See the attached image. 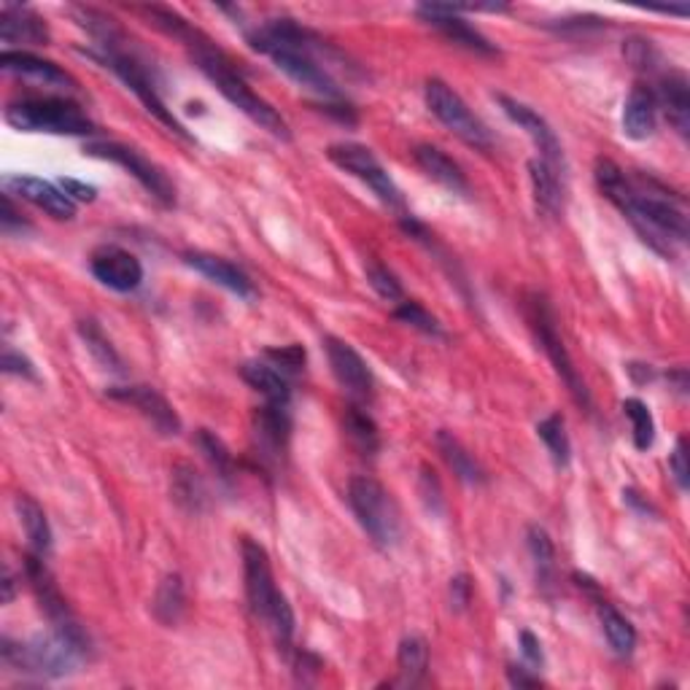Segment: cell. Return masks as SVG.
Returning a JSON list of instances; mask_svg holds the SVG:
<instances>
[{
	"label": "cell",
	"instance_id": "obj_1",
	"mask_svg": "<svg viewBox=\"0 0 690 690\" xmlns=\"http://www.w3.org/2000/svg\"><path fill=\"white\" fill-rule=\"evenodd\" d=\"M249 43L256 52L267 54L278 71H284L291 81L305 87L308 92L318 95L324 103H338L343 100L338 81L333 73L322 65L318 54L324 52L322 38L313 36L311 30L300 27L291 20H273L262 25L260 30L249 33Z\"/></svg>",
	"mask_w": 690,
	"mask_h": 690
},
{
	"label": "cell",
	"instance_id": "obj_2",
	"mask_svg": "<svg viewBox=\"0 0 690 690\" xmlns=\"http://www.w3.org/2000/svg\"><path fill=\"white\" fill-rule=\"evenodd\" d=\"M181 41L184 47L189 49L195 63H198V68L211 78L213 87H216L235 109L243 111L254 125H260L262 130L271 133L273 138L291 140L289 122H286L265 98H260V95L249 87V81L240 76V71L235 68V63L229 60L227 52H222V49H218L205 33H200L198 27H189L181 36Z\"/></svg>",
	"mask_w": 690,
	"mask_h": 690
},
{
	"label": "cell",
	"instance_id": "obj_3",
	"mask_svg": "<svg viewBox=\"0 0 690 690\" xmlns=\"http://www.w3.org/2000/svg\"><path fill=\"white\" fill-rule=\"evenodd\" d=\"M243 577H246V602H249L251 613L262 618L271 626L273 637H276L278 648H289L291 637H294V610H291L286 593L276 586L273 577L271 555L260 542L251 537H243Z\"/></svg>",
	"mask_w": 690,
	"mask_h": 690
},
{
	"label": "cell",
	"instance_id": "obj_4",
	"mask_svg": "<svg viewBox=\"0 0 690 690\" xmlns=\"http://www.w3.org/2000/svg\"><path fill=\"white\" fill-rule=\"evenodd\" d=\"M3 664L20 672H30L38 677H65L76 672V666L87 658L89 644L78 642L68 633L52 628L49 633H36L30 642L14 644L3 639Z\"/></svg>",
	"mask_w": 690,
	"mask_h": 690
},
{
	"label": "cell",
	"instance_id": "obj_5",
	"mask_svg": "<svg viewBox=\"0 0 690 690\" xmlns=\"http://www.w3.org/2000/svg\"><path fill=\"white\" fill-rule=\"evenodd\" d=\"M5 122L20 133H49V136H89L92 120L68 98H25L5 109Z\"/></svg>",
	"mask_w": 690,
	"mask_h": 690
},
{
	"label": "cell",
	"instance_id": "obj_6",
	"mask_svg": "<svg viewBox=\"0 0 690 690\" xmlns=\"http://www.w3.org/2000/svg\"><path fill=\"white\" fill-rule=\"evenodd\" d=\"M348 507L356 515L359 526L367 531L369 540L378 548H394L402 537V520L400 507L391 499L378 480L367 478V475H356L348 484Z\"/></svg>",
	"mask_w": 690,
	"mask_h": 690
},
{
	"label": "cell",
	"instance_id": "obj_7",
	"mask_svg": "<svg viewBox=\"0 0 690 690\" xmlns=\"http://www.w3.org/2000/svg\"><path fill=\"white\" fill-rule=\"evenodd\" d=\"M526 318H529L531 333L537 335L542 351L548 353L553 369L559 373V378L564 380V386L569 389V394L575 397L577 405L586 407V411H591L593 407L591 391H588L586 380H582L580 373H577V367H575V362H572L569 351H566L564 340H561L559 327H555V316H553L551 305L545 302V297L535 294L526 300Z\"/></svg>",
	"mask_w": 690,
	"mask_h": 690
},
{
	"label": "cell",
	"instance_id": "obj_8",
	"mask_svg": "<svg viewBox=\"0 0 690 690\" xmlns=\"http://www.w3.org/2000/svg\"><path fill=\"white\" fill-rule=\"evenodd\" d=\"M95 58L100 60V63L105 65V68H111L116 73V76L122 78V81L127 84V89H130L133 95L143 103V109L149 111L154 120H160L162 125L167 127L171 133H176L178 138L184 140H192V136L187 133V127L181 125V122L176 120V114H173L171 109H167V103L162 100L160 89H156V84L151 81L149 73H146L143 65L138 63L133 54H127L122 47H114V49H100V54H95Z\"/></svg>",
	"mask_w": 690,
	"mask_h": 690
},
{
	"label": "cell",
	"instance_id": "obj_9",
	"mask_svg": "<svg viewBox=\"0 0 690 690\" xmlns=\"http://www.w3.org/2000/svg\"><path fill=\"white\" fill-rule=\"evenodd\" d=\"M84 154L125 167L156 203H162L165 208L176 205V187L167 178V173L160 165H154L149 156L140 154L138 149H133V146L116 143V140H98V143H87Z\"/></svg>",
	"mask_w": 690,
	"mask_h": 690
},
{
	"label": "cell",
	"instance_id": "obj_10",
	"mask_svg": "<svg viewBox=\"0 0 690 690\" xmlns=\"http://www.w3.org/2000/svg\"><path fill=\"white\" fill-rule=\"evenodd\" d=\"M424 98L431 114H435L453 136L462 138L464 143L475 146V149H491V136H488L486 125L469 111V105L464 103L462 95H459L451 84H446L442 78H429L424 89Z\"/></svg>",
	"mask_w": 690,
	"mask_h": 690
},
{
	"label": "cell",
	"instance_id": "obj_11",
	"mask_svg": "<svg viewBox=\"0 0 690 690\" xmlns=\"http://www.w3.org/2000/svg\"><path fill=\"white\" fill-rule=\"evenodd\" d=\"M327 156L333 165L351 173V176L359 178L364 187L373 189L375 198L384 205L397 208V211L405 208V198H402L400 187H397L394 178L389 176V171L380 165V160L373 154V149H367V146L362 143H335L327 149Z\"/></svg>",
	"mask_w": 690,
	"mask_h": 690
},
{
	"label": "cell",
	"instance_id": "obj_12",
	"mask_svg": "<svg viewBox=\"0 0 690 690\" xmlns=\"http://www.w3.org/2000/svg\"><path fill=\"white\" fill-rule=\"evenodd\" d=\"M25 577H27V582H30L33 593H36L38 607H41V613L47 615L49 623H52V628H58V631L68 633V637L78 639V642L89 644L87 633H84V628L78 626L76 615L71 613L68 602H65L63 593H60L58 582H54V577L49 575L47 564H43V555H38V553L27 555V559H25Z\"/></svg>",
	"mask_w": 690,
	"mask_h": 690
},
{
	"label": "cell",
	"instance_id": "obj_13",
	"mask_svg": "<svg viewBox=\"0 0 690 690\" xmlns=\"http://www.w3.org/2000/svg\"><path fill=\"white\" fill-rule=\"evenodd\" d=\"M415 14H418L421 20H424L429 27L440 30L442 36L448 38V41H453L456 47H464L467 52L488 54V58L499 54L497 43L488 41V38L478 30V27L469 25L467 20H462V14H464L462 5L421 3L418 9H415Z\"/></svg>",
	"mask_w": 690,
	"mask_h": 690
},
{
	"label": "cell",
	"instance_id": "obj_14",
	"mask_svg": "<svg viewBox=\"0 0 690 690\" xmlns=\"http://www.w3.org/2000/svg\"><path fill=\"white\" fill-rule=\"evenodd\" d=\"M324 348H327V359H329V367H333V375L338 378V384L343 386L348 394L359 402L373 400V391H375L373 369H369V364L364 362L362 353L340 338H327L324 340Z\"/></svg>",
	"mask_w": 690,
	"mask_h": 690
},
{
	"label": "cell",
	"instance_id": "obj_15",
	"mask_svg": "<svg viewBox=\"0 0 690 690\" xmlns=\"http://www.w3.org/2000/svg\"><path fill=\"white\" fill-rule=\"evenodd\" d=\"M497 100H499V105H502L504 114H507V120L513 122V125H518L520 130L526 133V136L535 140L537 151H540V160H545L548 165L555 167V171H564L566 167L564 149H561L559 138H555L553 127L548 125V122L542 120V116L537 114L535 109H529L526 103H520V100L507 98V95H497Z\"/></svg>",
	"mask_w": 690,
	"mask_h": 690
},
{
	"label": "cell",
	"instance_id": "obj_16",
	"mask_svg": "<svg viewBox=\"0 0 690 690\" xmlns=\"http://www.w3.org/2000/svg\"><path fill=\"white\" fill-rule=\"evenodd\" d=\"M89 271L92 276L100 280L109 289L122 291H136L143 280V265L136 254H130L127 249H120V246H100V249L92 251L89 256Z\"/></svg>",
	"mask_w": 690,
	"mask_h": 690
},
{
	"label": "cell",
	"instance_id": "obj_17",
	"mask_svg": "<svg viewBox=\"0 0 690 690\" xmlns=\"http://www.w3.org/2000/svg\"><path fill=\"white\" fill-rule=\"evenodd\" d=\"M109 397L136 407L160 435L176 437L181 431V418H178L176 407L160 391L151 389V386H114V389H109Z\"/></svg>",
	"mask_w": 690,
	"mask_h": 690
},
{
	"label": "cell",
	"instance_id": "obj_18",
	"mask_svg": "<svg viewBox=\"0 0 690 690\" xmlns=\"http://www.w3.org/2000/svg\"><path fill=\"white\" fill-rule=\"evenodd\" d=\"M5 189H9V195L27 200V203L47 211L49 216L60 218V222H71L76 216V203L52 181H43L36 176H11L5 178Z\"/></svg>",
	"mask_w": 690,
	"mask_h": 690
},
{
	"label": "cell",
	"instance_id": "obj_19",
	"mask_svg": "<svg viewBox=\"0 0 690 690\" xmlns=\"http://www.w3.org/2000/svg\"><path fill=\"white\" fill-rule=\"evenodd\" d=\"M289 407L271 405V402H267L265 407H260V411L254 413V440L265 462H280V459H284L286 448H289ZM260 453H256V456H260Z\"/></svg>",
	"mask_w": 690,
	"mask_h": 690
},
{
	"label": "cell",
	"instance_id": "obj_20",
	"mask_svg": "<svg viewBox=\"0 0 690 690\" xmlns=\"http://www.w3.org/2000/svg\"><path fill=\"white\" fill-rule=\"evenodd\" d=\"M658 127V103L648 84H633L623 103V136L631 140H648Z\"/></svg>",
	"mask_w": 690,
	"mask_h": 690
},
{
	"label": "cell",
	"instance_id": "obj_21",
	"mask_svg": "<svg viewBox=\"0 0 690 690\" xmlns=\"http://www.w3.org/2000/svg\"><path fill=\"white\" fill-rule=\"evenodd\" d=\"M184 262H187L192 271H198L200 276H205L211 284L222 286V289L233 291V294L246 297V300L256 294L254 280L246 276L240 267H235L233 262L222 260V256L203 254V251H189V254H184Z\"/></svg>",
	"mask_w": 690,
	"mask_h": 690
},
{
	"label": "cell",
	"instance_id": "obj_22",
	"mask_svg": "<svg viewBox=\"0 0 690 690\" xmlns=\"http://www.w3.org/2000/svg\"><path fill=\"white\" fill-rule=\"evenodd\" d=\"M0 68L5 73H16V76L36 78V81L49 84V87H60L65 89V92H76L78 89L76 78H73L71 73H65L60 65L36 58V54L30 52H11V49H5V52L0 54Z\"/></svg>",
	"mask_w": 690,
	"mask_h": 690
},
{
	"label": "cell",
	"instance_id": "obj_23",
	"mask_svg": "<svg viewBox=\"0 0 690 690\" xmlns=\"http://www.w3.org/2000/svg\"><path fill=\"white\" fill-rule=\"evenodd\" d=\"M0 38L3 43H30V47H43L49 43V27L41 16L25 5L5 3L0 11Z\"/></svg>",
	"mask_w": 690,
	"mask_h": 690
},
{
	"label": "cell",
	"instance_id": "obj_24",
	"mask_svg": "<svg viewBox=\"0 0 690 690\" xmlns=\"http://www.w3.org/2000/svg\"><path fill=\"white\" fill-rule=\"evenodd\" d=\"M413 160L418 162L421 171L431 178L435 184L446 187L448 192L453 195H467L469 192V184L467 176H464L462 167L451 160L442 149L431 143H418L413 149Z\"/></svg>",
	"mask_w": 690,
	"mask_h": 690
},
{
	"label": "cell",
	"instance_id": "obj_25",
	"mask_svg": "<svg viewBox=\"0 0 690 690\" xmlns=\"http://www.w3.org/2000/svg\"><path fill=\"white\" fill-rule=\"evenodd\" d=\"M655 103L658 109H664L666 120L672 122L680 136H688L690 127V89H688V78L686 73L672 71L666 76H661V87L655 92Z\"/></svg>",
	"mask_w": 690,
	"mask_h": 690
},
{
	"label": "cell",
	"instance_id": "obj_26",
	"mask_svg": "<svg viewBox=\"0 0 690 690\" xmlns=\"http://www.w3.org/2000/svg\"><path fill=\"white\" fill-rule=\"evenodd\" d=\"M529 178L537 211L548 213V216H559L561 208H564V181H561V171H555L545 160L537 156V160L529 162Z\"/></svg>",
	"mask_w": 690,
	"mask_h": 690
},
{
	"label": "cell",
	"instance_id": "obj_27",
	"mask_svg": "<svg viewBox=\"0 0 690 690\" xmlns=\"http://www.w3.org/2000/svg\"><path fill=\"white\" fill-rule=\"evenodd\" d=\"M240 375H243L246 384L251 386L254 391H260L271 405H280V407H289L291 402V389H289V378L278 373L273 364L267 362H246L240 367Z\"/></svg>",
	"mask_w": 690,
	"mask_h": 690
},
{
	"label": "cell",
	"instance_id": "obj_28",
	"mask_svg": "<svg viewBox=\"0 0 690 690\" xmlns=\"http://www.w3.org/2000/svg\"><path fill=\"white\" fill-rule=\"evenodd\" d=\"M437 448H440L442 459H446L448 467L453 469V475H456L459 480H464V484L469 486L486 484V469L480 467L478 459H475L473 453L462 446V440H456L451 431H437Z\"/></svg>",
	"mask_w": 690,
	"mask_h": 690
},
{
	"label": "cell",
	"instance_id": "obj_29",
	"mask_svg": "<svg viewBox=\"0 0 690 690\" xmlns=\"http://www.w3.org/2000/svg\"><path fill=\"white\" fill-rule=\"evenodd\" d=\"M16 515H20V524L25 529L27 542H30L33 553L43 555L47 559L49 551H52V529H49L47 513H43L41 504L33 497H16Z\"/></svg>",
	"mask_w": 690,
	"mask_h": 690
},
{
	"label": "cell",
	"instance_id": "obj_30",
	"mask_svg": "<svg viewBox=\"0 0 690 690\" xmlns=\"http://www.w3.org/2000/svg\"><path fill=\"white\" fill-rule=\"evenodd\" d=\"M599 620H602V631L607 637L610 648L615 650V655L628 658L633 653V648H637V631H633L626 615H620L613 604L599 602Z\"/></svg>",
	"mask_w": 690,
	"mask_h": 690
},
{
	"label": "cell",
	"instance_id": "obj_31",
	"mask_svg": "<svg viewBox=\"0 0 690 690\" xmlns=\"http://www.w3.org/2000/svg\"><path fill=\"white\" fill-rule=\"evenodd\" d=\"M343 429L346 437L351 440V446L356 448L364 456H375L380 451V431L378 424L369 418V413H364L362 407L351 405L343 415Z\"/></svg>",
	"mask_w": 690,
	"mask_h": 690
},
{
	"label": "cell",
	"instance_id": "obj_32",
	"mask_svg": "<svg viewBox=\"0 0 690 690\" xmlns=\"http://www.w3.org/2000/svg\"><path fill=\"white\" fill-rule=\"evenodd\" d=\"M397 666H400L402 686H418L429 669V644L421 637H405L397 650Z\"/></svg>",
	"mask_w": 690,
	"mask_h": 690
},
{
	"label": "cell",
	"instance_id": "obj_33",
	"mask_svg": "<svg viewBox=\"0 0 690 690\" xmlns=\"http://www.w3.org/2000/svg\"><path fill=\"white\" fill-rule=\"evenodd\" d=\"M537 437L545 442V448H548V453H551L555 467L559 469L569 467L572 442H569V435H566L564 415L553 413V415H548V418H542L540 424H537Z\"/></svg>",
	"mask_w": 690,
	"mask_h": 690
},
{
	"label": "cell",
	"instance_id": "obj_34",
	"mask_svg": "<svg viewBox=\"0 0 690 690\" xmlns=\"http://www.w3.org/2000/svg\"><path fill=\"white\" fill-rule=\"evenodd\" d=\"M184 582L178 575H167L154 593V615L165 626H176L184 615Z\"/></svg>",
	"mask_w": 690,
	"mask_h": 690
},
{
	"label": "cell",
	"instance_id": "obj_35",
	"mask_svg": "<svg viewBox=\"0 0 690 690\" xmlns=\"http://www.w3.org/2000/svg\"><path fill=\"white\" fill-rule=\"evenodd\" d=\"M205 497L208 491L203 478L192 467H187V464L176 467V473H173V499L181 507H187L189 513H200L205 504Z\"/></svg>",
	"mask_w": 690,
	"mask_h": 690
},
{
	"label": "cell",
	"instance_id": "obj_36",
	"mask_svg": "<svg viewBox=\"0 0 690 690\" xmlns=\"http://www.w3.org/2000/svg\"><path fill=\"white\" fill-rule=\"evenodd\" d=\"M195 442H198V448L203 451L208 464L216 469L218 478H222L224 484H229L235 475V459H233V453H229V448L224 446L222 437H216L213 431H208V429H200L198 437H195Z\"/></svg>",
	"mask_w": 690,
	"mask_h": 690
},
{
	"label": "cell",
	"instance_id": "obj_37",
	"mask_svg": "<svg viewBox=\"0 0 690 690\" xmlns=\"http://www.w3.org/2000/svg\"><path fill=\"white\" fill-rule=\"evenodd\" d=\"M623 413H626V418L631 421V435H633V446H637V451H648V448H653L655 421H653V413H650V407L644 405L642 400H637V397H631V400L623 402Z\"/></svg>",
	"mask_w": 690,
	"mask_h": 690
},
{
	"label": "cell",
	"instance_id": "obj_38",
	"mask_svg": "<svg viewBox=\"0 0 690 690\" xmlns=\"http://www.w3.org/2000/svg\"><path fill=\"white\" fill-rule=\"evenodd\" d=\"M526 540H529V553L531 559H535V566H537V577H540V582H545L553 577V566H555V548H553V540L548 537V531L542 529V526H531L529 535H526Z\"/></svg>",
	"mask_w": 690,
	"mask_h": 690
},
{
	"label": "cell",
	"instance_id": "obj_39",
	"mask_svg": "<svg viewBox=\"0 0 690 690\" xmlns=\"http://www.w3.org/2000/svg\"><path fill=\"white\" fill-rule=\"evenodd\" d=\"M394 318H397V322L407 324V327L418 329V333H424V335H435V338H440V335H442L440 322H437V318L431 316V313L426 311V308L421 305V302H415V300H402L400 305H397Z\"/></svg>",
	"mask_w": 690,
	"mask_h": 690
},
{
	"label": "cell",
	"instance_id": "obj_40",
	"mask_svg": "<svg viewBox=\"0 0 690 690\" xmlns=\"http://www.w3.org/2000/svg\"><path fill=\"white\" fill-rule=\"evenodd\" d=\"M78 333H81L84 343H87L89 351H92V356L98 359V362H103L105 367L111 369H120V356H116L114 346L109 343V338L103 335V329L98 327L95 322H81L78 324Z\"/></svg>",
	"mask_w": 690,
	"mask_h": 690
},
{
	"label": "cell",
	"instance_id": "obj_41",
	"mask_svg": "<svg viewBox=\"0 0 690 690\" xmlns=\"http://www.w3.org/2000/svg\"><path fill=\"white\" fill-rule=\"evenodd\" d=\"M305 348L291 343V346H280V348H267L265 351V362L273 364L284 378H291V375H300L305 369Z\"/></svg>",
	"mask_w": 690,
	"mask_h": 690
},
{
	"label": "cell",
	"instance_id": "obj_42",
	"mask_svg": "<svg viewBox=\"0 0 690 690\" xmlns=\"http://www.w3.org/2000/svg\"><path fill=\"white\" fill-rule=\"evenodd\" d=\"M367 280L369 286L375 289V294L384 297L386 302H397L400 305L405 300V291H402V284L397 280L394 273L389 267H384L380 262H369L367 265Z\"/></svg>",
	"mask_w": 690,
	"mask_h": 690
},
{
	"label": "cell",
	"instance_id": "obj_43",
	"mask_svg": "<svg viewBox=\"0 0 690 690\" xmlns=\"http://www.w3.org/2000/svg\"><path fill=\"white\" fill-rule=\"evenodd\" d=\"M623 52H626V60L637 71H653L655 63H658V52H655V47L648 38H628Z\"/></svg>",
	"mask_w": 690,
	"mask_h": 690
},
{
	"label": "cell",
	"instance_id": "obj_44",
	"mask_svg": "<svg viewBox=\"0 0 690 690\" xmlns=\"http://www.w3.org/2000/svg\"><path fill=\"white\" fill-rule=\"evenodd\" d=\"M418 488H421V499H424L426 510H429L431 515H442V513H446V502H442L440 478H437V475L431 473L429 467H421Z\"/></svg>",
	"mask_w": 690,
	"mask_h": 690
},
{
	"label": "cell",
	"instance_id": "obj_45",
	"mask_svg": "<svg viewBox=\"0 0 690 690\" xmlns=\"http://www.w3.org/2000/svg\"><path fill=\"white\" fill-rule=\"evenodd\" d=\"M669 469H672V475H675L677 486H680L682 491H686L688 484H690V467H688V446H686V440H682V437L677 440L675 453L669 456Z\"/></svg>",
	"mask_w": 690,
	"mask_h": 690
},
{
	"label": "cell",
	"instance_id": "obj_46",
	"mask_svg": "<svg viewBox=\"0 0 690 690\" xmlns=\"http://www.w3.org/2000/svg\"><path fill=\"white\" fill-rule=\"evenodd\" d=\"M3 373L22 375V378L36 380V367H33L30 359L22 356V353H16V351H11V348H5V353H3Z\"/></svg>",
	"mask_w": 690,
	"mask_h": 690
},
{
	"label": "cell",
	"instance_id": "obj_47",
	"mask_svg": "<svg viewBox=\"0 0 690 690\" xmlns=\"http://www.w3.org/2000/svg\"><path fill=\"white\" fill-rule=\"evenodd\" d=\"M60 189L68 195L73 203H92V200L98 198V189H95L92 184L78 181V178H63V181H60Z\"/></svg>",
	"mask_w": 690,
	"mask_h": 690
},
{
	"label": "cell",
	"instance_id": "obj_48",
	"mask_svg": "<svg viewBox=\"0 0 690 690\" xmlns=\"http://www.w3.org/2000/svg\"><path fill=\"white\" fill-rule=\"evenodd\" d=\"M469 597H473V582H469L467 575H459L451 580V607L453 610H464L469 604Z\"/></svg>",
	"mask_w": 690,
	"mask_h": 690
},
{
	"label": "cell",
	"instance_id": "obj_49",
	"mask_svg": "<svg viewBox=\"0 0 690 690\" xmlns=\"http://www.w3.org/2000/svg\"><path fill=\"white\" fill-rule=\"evenodd\" d=\"M520 653H524V658L529 661L531 666H542V661H545L540 639H537L531 631H520Z\"/></svg>",
	"mask_w": 690,
	"mask_h": 690
},
{
	"label": "cell",
	"instance_id": "obj_50",
	"mask_svg": "<svg viewBox=\"0 0 690 690\" xmlns=\"http://www.w3.org/2000/svg\"><path fill=\"white\" fill-rule=\"evenodd\" d=\"M0 224H3V233L5 235L14 233V227L27 229V222L20 216V213H16V208H14V203H11V195L9 192L3 195V211H0Z\"/></svg>",
	"mask_w": 690,
	"mask_h": 690
},
{
	"label": "cell",
	"instance_id": "obj_51",
	"mask_svg": "<svg viewBox=\"0 0 690 690\" xmlns=\"http://www.w3.org/2000/svg\"><path fill=\"white\" fill-rule=\"evenodd\" d=\"M507 677H510V682H513L515 688H537V686H542L540 677L529 675V669H524V666H510Z\"/></svg>",
	"mask_w": 690,
	"mask_h": 690
},
{
	"label": "cell",
	"instance_id": "obj_52",
	"mask_svg": "<svg viewBox=\"0 0 690 690\" xmlns=\"http://www.w3.org/2000/svg\"><path fill=\"white\" fill-rule=\"evenodd\" d=\"M669 384L677 386V394H688V369L677 367L669 373Z\"/></svg>",
	"mask_w": 690,
	"mask_h": 690
},
{
	"label": "cell",
	"instance_id": "obj_53",
	"mask_svg": "<svg viewBox=\"0 0 690 690\" xmlns=\"http://www.w3.org/2000/svg\"><path fill=\"white\" fill-rule=\"evenodd\" d=\"M11 599H14V577H11V572L5 569V575H3V604H9Z\"/></svg>",
	"mask_w": 690,
	"mask_h": 690
}]
</instances>
